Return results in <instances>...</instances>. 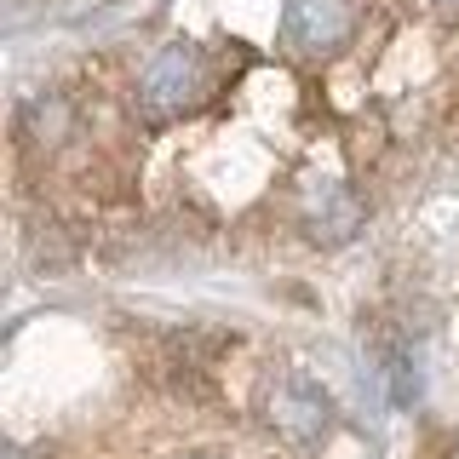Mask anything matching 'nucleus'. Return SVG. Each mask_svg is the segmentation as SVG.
I'll use <instances>...</instances> for the list:
<instances>
[{"label":"nucleus","instance_id":"nucleus-2","mask_svg":"<svg viewBox=\"0 0 459 459\" xmlns=\"http://www.w3.org/2000/svg\"><path fill=\"white\" fill-rule=\"evenodd\" d=\"M264 420H270L276 437L310 448V442H322L327 425H333V396H327L316 379H305V373H281V379L264 391Z\"/></svg>","mask_w":459,"mask_h":459},{"label":"nucleus","instance_id":"nucleus-1","mask_svg":"<svg viewBox=\"0 0 459 459\" xmlns=\"http://www.w3.org/2000/svg\"><path fill=\"white\" fill-rule=\"evenodd\" d=\"M207 57H201V47H190V40H172V47H161L143 64L138 75V92L133 104L150 126H167L178 121V115H190L201 98H207Z\"/></svg>","mask_w":459,"mask_h":459},{"label":"nucleus","instance_id":"nucleus-6","mask_svg":"<svg viewBox=\"0 0 459 459\" xmlns=\"http://www.w3.org/2000/svg\"><path fill=\"white\" fill-rule=\"evenodd\" d=\"M430 6H437V12H459V0H430Z\"/></svg>","mask_w":459,"mask_h":459},{"label":"nucleus","instance_id":"nucleus-3","mask_svg":"<svg viewBox=\"0 0 459 459\" xmlns=\"http://www.w3.org/2000/svg\"><path fill=\"white\" fill-rule=\"evenodd\" d=\"M281 35L299 52H339L356 35V6L351 0H287L281 6Z\"/></svg>","mask_w":459,"mask_h":459},{"label":"nucleus","instance_id":"nucleus-4","mask_svg":"<svg viewBox=\"0 0 459 459\" xmlns=\"http://www.w3.org/2000/svg\"><path fill=\"white\" fill-rule=\"evenodd\" d=\"M299 219H305V230L316 241H351L362 230V201L333 178H310L299 190Z\"/></svg>","mask_w":459,"mask_h":459},{"label":"nucleus","instance_id":"nucleus-5","mask_svg":"<svg viewBox=\"0 0 459 459\" xmlns=\"http://www.w3.org/2000/svg\"><path fill=\"white\" fill-rule=\"evenodd\" d=\"M69 133H75V104L64 92H35L18 109V138L35 143V150H57Z\"/></svg>","mask_w":459,"mask_h":459}]
</instances>
